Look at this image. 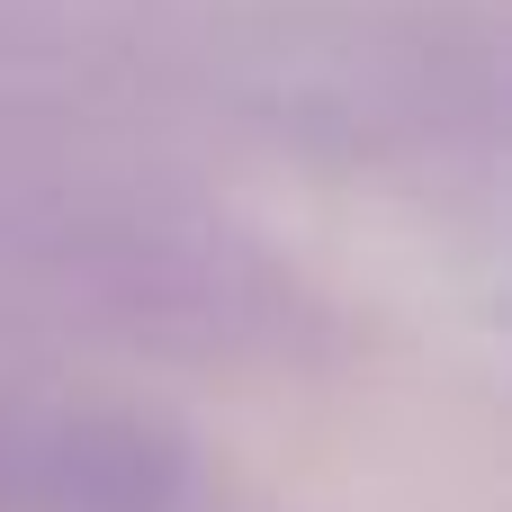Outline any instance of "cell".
I'll use <instances>...</instances> for the list:
<instances>
[{
  "mask_svg": "<svg viewBox=\"0 0 512 512\" xmlns=\"http://www.w3.org/2000/svg\"><path fill=\"white\" fill-rule=\"evenodd\" d=\"M0 297L9 315L90 324L162 351H243L297 306L216 216L108 180L0 171Z\"/></svg>",
  "mask_w": 512,
  "mask_h": 512,
  "instance_id": "obj_1",
  "label": "cell"
}]
</instances>
